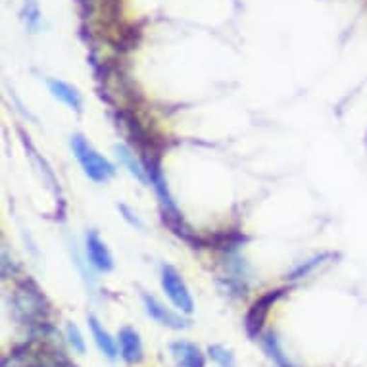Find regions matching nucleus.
Segmentation results:
<instances>
[{
    "instance_id": "6e6552de",
    "label": "nucleus",
    "mask_w": 367,
    "mask_h": 367,
    "mask_svg": "<svg viewBox=\"0 0 367 367\" xmlns=\"http://www.w3.org/2000/svg\"><path fill=\"white\" fill-rule=\"evenodd\" d=\"M170 350L175 358L177 366L179 367H204L206 358L202 350L189 340H175L171 342Z\"/></svg>"
},
{
    "instance_id": "20e7f679",
    "label": "nucleus",
    "mask_w": 367,
    "mask_h": 367,
    "mask_svg": "<svg viewBox=\"0 0 367 367\" xmlns=\"http://www.w3.org/2000/svg\"><path fill=\"white\" fill-rule=\"evenodd\" d=\"M141 298H143V304H144V310L148 313L150 318L154 321H158L160 325L168 327V329H173V331H181V329H187L191 321L185 320L183 315H179V313L171 312L170 308H165L160 302L156 300L152 294L148 293H141Z\"/></svg>"
},
{
    "instance_id": "1a4fd4ad",
    "label": "nucleus",
    "mask_w": 367,
    "mask_h": 367,
    "mask_svg": "<svg viewBox=\"0 0 367 367\" xmlns=\"http://www.w3.org/2000/svg\"><path fill=\"white\" fill-rule=\"evenodd\" d=\"M47 85H48V91L52 93L54 98H58L60 103L66 104L68 108L75 110V112H81L83 96L74 85L62 81V79H47Z\"/></svg>"
},
{
    "instance_id": "ddd939ff",
    "label": "nucleus",
    "mask_w": 367,
    "mask_h": 367,
    "mask_svg": "<svg viewBox=\"0 0 367 367\" xmlns=\"http://www.w3.org/2000/svg\"><path fill=\"white\" fill-rule=\"evenodd\" d=\"M208 356L216 361L219 367H237V360L229 348L221 346V344H210L208 346Z\"/></svg>"
},
{
    "instance_id": "423d86ee",
    "label": "nucleus",
    "mask_w": 367,
    "mask_h": 367,
    "mask_svg": "<svg viewBox=\"0 0 367 367\" xmlns=\"http://www.w3.org/2000/svg\"><path fill=\"white\" fill-rule=\"evenodd\" d=\"M85 246H87V258L91 262V265L98 269V272L103 273H108L114 269V256H112V252L110 248L106 246L100 235L95 231V229H91L87 231V237H85Z\"/></svg>"
},
{
    "instance_id": "0eeeda50",
    "label": "nucleus",
    "mask_w": 367,
    "mask_h": 367,
    "mask_svg": "<svg viewBox=\"0 0 367 367\" xmlns=\"http://www.w3.org/2000/svg\"><path fill=\"white\" fill-rule=\"evenodd\" d=\"M120 352L122 358L131 366L141 363L144 358V348L141 334L136 333L133 327H122L120 329Z\"/></svg>"
},
{
    "instance_id": "7ed1b4c3",
    "label": "nucleus",
    "mask_w": 367,
    "mask_h": 367,
    "mask_svg": "<svg viewBox=\"0 0 367 367\" xmlns=\"http://www.w3.org/2000/svg\"><path fill=\"white\" fill-rule=\"evenodd\" d=\"M160 281H162L163 293L168 294V298L173 302V306L183 313L194 312V300H192L189 286L181 277V273L177 272L173 265L163 264L160 267Z\"/></svg>"
},
{
    "instance_id": "f257e3e1",
    "label": "nucleus",
    "mask_w": 367,
    "mask_h": 367,
    "mask_svg": "<svg viewBox=\"0 0 367 367\" xmlns=\"http://www.w3.org/2000/svg\"><path fill=\"white\" fill-rule=\"evenodd\" d=\"M14 313L16 318L25 323V325H39L42 327L47 323L48 315V302L45 294L39 291V286L28 281L18 286L14 294Z\"/></svg>"
},
{
    "instance_id": "dca6fc26",
    "label": "nucleus",
    "mask_w": 367,
    "mask_h": 367,
    "mask_svg": "<svg viewBox=\"0 0 367 367\" xmlns=\"http://www.w3.org/2000/svg\"><path fill=\"white\" fill-rule=\"evenodd\" d=\"M117 208H120V211H122V214H123V219H125L127 223L133 225V227H136V229H141V227H143V221L136 218V214L133 210H131L129 206L122 204V206H117Z\"/></svg>"
},
{
    "instance_id": "2eb2a0df",
    "label": "nucleus",
    "mask_w": 367,
    "mask_h": 367,
    "mask_svg": "<svg viewBox=\"0 0 367 367\" xmlns=\"http://www.w3.org/2000/svg\"><path fill=\"white\" fill-rule=\"evenodd\" d=\"M323 258H327V256H315V258L308 260L304 264L296 265L293 272H291V275H289V279H302V277H306L308 273L313 272V269L321 264V260Z\"/></svg>"
},
{
    "instance_id": "39448f33",
    "label": "nucleus",
    "mask_w": 367,
    "mask_h": 367,
    "mask_svg": "<svg viewBox=\"0 0 367 367\" xmlns=\"http://www.w3.org/2000/svg\"><path fill=\"white\" fill-rule=\"evenodd\" d=\"M283 296V291H272V293L264 294L262 298L248 310L245 320V329L250 339H258L262 333V327H264L265 320H267V313L269 308Z\"/></svg>"
},
{
    "instance_id": "4468645a",
    "label": "nucleus",
    "mask_w": 367,
    "mask_h": 367,
    "mask_svg": "<svg viewBox=\"0 0 367 367\" xmlns=\"http://www.w3.org/2000/svg\"><path fill=\"white\" fill-rule=\"evenodd\" d=\"M66 337H68L69 346L74 348L75 352L85 354V350H87V344H85V339H83L79 327L75 325L74 321H68V325H66Z\"/></svg>"
},
{
    "instance_id": "f8f14e48",
    "label": "nucleus",
    "mask_w": 367,
    "mask_h": 367,
    "mask_svg": "<svg viewBox=\"0 0 367 367\" xmlns=\"http://www.w3.org/2000/svg\"><path fill=\"white\" fill-rule=\"evenodd\" d=\"M260 342H262V348H264V352L272 358L273 361H275V366L277 367H294L293 363H291V360L286 358L285 352H283V348H281L279 340H277V334L275 333H265L262 334V339H260Z\"/></svg>"
},
{
    "instance_id": "9d476101",
    "label": "nucleus",
    "mask_w": 367,
    "mask_h": 367,
    "mask_svg": "<svg viewBox=\"0 0 367 367\" xmlns=\"http://www.w3.org/2000/svg\"><path fill=\"white\" fill-rule=\"evenodd\" d=\"M88 327H91V333H93V339H95L96 346L100 348V352L108 358V360H116L117 358V344L116 340L112 339V334L104 329V325L98 321L96 315H88Z\"/></svg>"
},
{
    "instance_id": "9b49d317",
    "label": "nucleus",
    "mask_w": 367,
    "mask_h": 367,
    "mask_svg": "<svg viewBox=\"0 0 367 367\" xmlns=\"http://www.w3.org/2000/svg\"><path fill=\"white\" fill-rule=\"evenodd\" d=\"M114 152H116V158L117 162L122 163L125 170L129 171L131 175L135 177L136 181H141V183H148V173H146V168H144L143 163L139 162L135 158V154L131 152L125 144H116L114 146Z\"/></svg>"
},
{
    "instance_id": "f03ea898",
    "label": "nucleus",
    "mask_w": 367,
    "mask_h": 367,
    "mask_svg": "<svg viewBox=\"0 0 367 367\" xmlns=\"http://www.w3.org/2000/svg\"><path fill=\"white\" fill-rule=\"evenodd\" d=\"M71 150H74V156L77 158V162L81 163L85 175L95 181V183H106L110 177H114L116 168L114 163H110L103 154H98L93 144L88 143L83 135L71 136Z\"/></svg>"
}]
</instances>
